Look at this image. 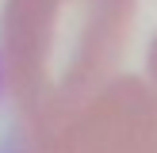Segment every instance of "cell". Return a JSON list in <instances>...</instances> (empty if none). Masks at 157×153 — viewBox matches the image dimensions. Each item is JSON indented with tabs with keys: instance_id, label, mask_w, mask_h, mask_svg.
<instances>
[{
	"instance_id": "obj_3",
	"label": "cell",
	"mask_w": 157,
	"mask_h": 153,
	"mask_svg": "<svg viewBox=\"0 0 157 153\" xmlns=\"http://www.w3.org/2000/svg\"><path fill=\"white\" fill-rule=\"evenodd\" d=\"M150 80H153V92H157V35L150 42Z\"/></svg>"
},
{
	"instance_id": "obj_2",
	"label": "cell",
	"mask_w": 157,
	"mask_h": 153,
	"mask_svg": "<svg viewBox=\"0 0 157 153\" xmlns=\"http://www.w3.org/2000/svg\"><path fill=\"white\" fill-rule=\"evenodd\" d=\"M35 153H157V92L138 76H119Z\"/></svg>"
},
{
	"instance_id": "obj_1",
	"label": "cell",
	"mask_w": 157,
	"mask_h": 153,
	"mask_svg": "<svg viewBox=\"0 0 157 153\" xmlns=\"http://www.w3.org/2000/svg\"><path fill=\"white\" fill-rule=\"evenodd\" d=\"M138 0H8L4 80L31 145L46 142L115 80Z\"/></svg>"
}]
</instances>
